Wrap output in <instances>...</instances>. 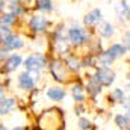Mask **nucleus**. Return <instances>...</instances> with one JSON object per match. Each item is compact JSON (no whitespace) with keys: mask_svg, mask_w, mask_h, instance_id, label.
I'll list each match as a JSON object with an SVG mask.
<instances>
[{"mask_svg":"<svg viewBox=\"0 0 130 130\" xmlns=\"http://www.w3.org/2000/svg\"><path fill=\"white\" fill-rule=\"evenodd\" d=\"M95 33L94 29H88L82 24H79L77 21H71V24L67 27V38L68 42L71 44L73 50L76 48H86L89 41L92 39V35Z\"/></svg>","mask_w":130,"mask_h":130,"instance_id":"obj_1","label":"nucleus"},{"mask_svg":"<svg viewBox=\"0 0 130 130\" xmlns=\"http://www.w3.org/2000/svg\"><path fill=\"white\" fill-rule=\"evenodd\" d=\"M52 26H53V21L44 14L33 12V14H29V17L26 18V29L33 38L39 35H47L50 32Z\"/></svg>","mask_w":130,"mask_h":130,"instance_id":"obj_2","label":"nucleus"},{"mask_svg":"<svg viewBox=\"0 0 130 130\" xmlns=\"http://www.w3.org/2000/svg\"><path fill=\"white\" fill-rule=\"evenodd\" d=\"M47 71L50 73L52 79L58 83V85H70L73 82V79H70V73L65 67L64 58L59 56H52L48 58V65H47Z\"/></svg>","mask_w":130,"mask_h":130,"instance_id":"obj_3","label":"nucleus"},{"mask_svg":"<svg viewBox=\"0 0 130 130\" xmlns=\"http://www.w3.org/2000/svg\"><path fill=\"white\" fill-rule=\"evenodd\" d=\"M47 65H48V56L42 52H33L30 55L24 56V61H23V68L29 73L44 74V71L47 70Z\"/></svg>","mask_w":130,"mask_h":130,"instance_id":"obj_4","label":"nucleus"},{"mask_svg":"<svg viewBox=\"0 0 130 130\" xmlns=\"http://www.w3.org/2000/svg\"><path fill=\"white\" fill-rule=\"evenodd\" d=\"M41 77H42L41 73H29V71L23 70V71L18 73V76H17V88H18L21 92L30 94L32 91L36 89V85H38V82L41 80Z\"/></svg>","mask_w":130,"mask_h":130,"instance_id":"obj_5","label":"nucleus"},{"mask_svg":"<svg viewBox=\"0 0 130 130\" xmlns=\"http://www.w3.org/2000/svg\"><path fill=\"white\" fill-rule=\"evenodd\" d=\"M92 77L97 80L103 88H112V85L117 80V73L112 68H104V67H95L91 71Z\"/></svg>","mask_w":130,"mask_h":130,"instance_id":"obj_6","label":"nucleus"},{"mask_svg":"<svg viewBox=\"0 0 130 130\" xmlns=\"http://www.w3.org/2000/svg\"><path fill=\"white\" fill-rule=\"evenodd\" d=\"M24 56L21 53H11L5 62L0 65V76H9L12 73H15L20 67H23Z\"/></svg>","mask_w":130,"mask_h":130,"instance_id":"obj_7","label":"nucleus"},{"mask_svg":"<svg viewBox=\"0 0 130 130\" xmlns=\"http://www.w3.org/2000/svg\"><path fill=\"white\" fill-rule=\"evenodd\" d=\"M85 91H86L88 98H89L92 103H97L98 97H100V95L103 94V91H104V88L92 77L91 71L85 76Z\"/></svg>","mask_w":130,"mask_h":130,"instance_id":"obj_8","label":"nucleus"},{"mask_svg":"<svg viewBox=\"0 0 130 130\" xmlns=\"http://www.w3.org/2000/svg\"><path fill=\"white\" fill-rule=\"evenodd\" d=\"M0 44H2L9 53H12V52H20V50H23V48L26 47V39H24L20 33L12 32L8 38H5Z\"/></svg>","mask_w":130,"mask_h":130,"instance_id":"obj_9","label":"nucleus"},{"mask_svg":"<svg viewBox=\"0 0 130 130\" xmlns=\"http://www.w3.org/2000/svg\"><path fill=\"white\" fill-rule=\"evenodd\" d=\"M70 94L74 100V103H86L88 95L85 91V82L82 79L74 77L73 82L70 83Z\"/></svg>","mask_w":130,"mask_h":130,"instance_id":"obj_10","label":"nucleus"},{"mask_svg":"<svg viewBox=\"0 0 130 130\" xmlns=\"http://www.w3.org/2000/svg\"><path fill=\"white\" fill-rule=\"evenodd\" d=\"M68 95V91L65 89L64 85H52L45 89V97L52 103H62Z\"/></svg>","mask_w":130,"mask_h":130,"instance_id":"obj_11","label":"nucleus"},{"mask_svg":"<svg viewBox=\"0 0 130 130\" xmlns=\"http://www.w3.org/2000/svg\"><path fill=\"white\" fill-rule=\"evenodd\" d=\"M103 20H104L103 18V11L100 8H92V9H89L85 14V17H83V26L88 27V29H95Z\"/></svg>","mask_w":130,"mask_h":130,"instance_id":"obj_12","label":"nucleus"},{"mask_svg":"<svg viewBox=\"0 0 130 130\" xmlns=\"http://www.w3.org/2000/svg\"><path fill=\"white\" fill-rule=\"evenodd\" d=\"M64 62H65V67L68 70V73L71 76H76L79 74L83 68H82V61H80V56L74 52H71L70 55H67L64 58Z\"/></svg>","mask_w":130,"mask_h":130,"instance_id":"obj_13","label":"nucleus"},{"mask_svg":"<svg viewBox=\"0 0 130 130\" xmlns=\"http://www.w3.org/2000/svg\"><path fill=\"white\" fill-rule=\"evenodd\" d=\"M115 15L121 24L130 23V3L127 0H118L115 5Z\"/></svg>","mask_w":130,"mask_h":130,"instance_id":"obj_14","label":"nucleus"},{"mask_svg":"<svg viewBox=\"0 0 130 130\" xmlns=\"http://www.w3.org/2000/svg\"><path fill=\"white\" fill-rule=\"evenodd\" d=\"M95 32H97L100 39H112L115 36V33H117V26L113 23H110V21L103 20L95 27Z\"/></svg>","mask_w":130,"mask_h":130,"instance_id":"obj_15","label":"nucleus"},{"mask_svg":"<svg viewBox=\"0 0 130 130\" xmlns=\"http://www.w3.org/2000/svg\"><path fill=\"white\" fill-rule=\"evenodd\" d=\"M106 53L112 58L113 62H117L118 59L127 56L129 52H127V47H126L123 42H112V44H109V47L106 48Z\"/></svg>","mask_w":130,"mask_h":130,"instance_id":"obj_16","label":"nucleus"},{"mask_svg":"<svg viewBox=\"0 0 130 130\" xmlns=\"http://www.w3.org/2000/svg\"><path fill=\"white\" fill-rule=\"evenodd\" d=\"M18 106V101L15 97H8L5 95L3 98H0V117H6L11 112H14Z\"/></svg>","mask_w":130,"mask_h":130,"instance_id":"obj_17","label":"nucleus"},{"mask_svg":"<svg viewBox=\"0 0 130 130\" xmlns=\"http://www.w3.org/2000/svg\"><path fill=\"white\" fill-rule=\"evenodd\" d=\"M33 12H38V14H44V15H48L55 11V5H53V0H36L32 6Z\"/></svg>","mask_w":130,"mask_h":130,"instance_id":"obj_18","label":"nucleus"},{"mask_svg":"<svg viewBox=\"0 0 130 130\" xmlns=\"http://www.w3.org/2000/svg\"><path fill=\"white\" fill-rule=\"evenodd\" d=\"M126 97H127V92L123 88H113L107 94V101L109 104H123Z\"/></svg>","mask_w":130,"mask_h":130,"instance_id":"obj_19","label":"nucleus"},{"mask_svg":"<svg viewBox=\"0 0 130 130\" xmlns=\"http://www.w3.org/2000/svg\"><path fill=\"white\" fill-rule=\"evenodd\" d=\"M113 124L120 130H129L130 129V117H127L124 112L115 113L113 115Z\"/></svg>","mask_w":130,"mask_h":130,"instance_id":"obj_20","label":"nucleus"},{"mask_svg":"<svg viewBox=\"0 0 130 130\" xmlns=\"http://www.w3.org/2000/svg\"><path fill=\"white\" fill-rule=\"evenodd\" d=\"M80 61H82V68L83 70H94L97 67V61H95V55L94 53H83L80 56Z\"/></svg>","mask_w":130,"mask_h":130,"instance_id":"obj_21","label":"nucleus"},{"mask_svg":"<svg viewBox=\"0 0 130 130\" xmlns=\"http://www.w3.org/2000/svg\"><path fill=\"white\" fill-rule=\"evenodd\" d=\"M95 61H97V67H104V68H112V65L115 64L112 58L106 53V48L95 55Z\"/></svg>","mask_w":130,"mask_h":130,"instance_id":"obj_22","label":"nucleus"},{"mask_svg":"<svg viewBox=\"0 0 130 130\" xmlns=\"http://www.w3.org/2000/svg\"><path fill=\"white\" fill-rule=\"evenodd\" d=\"M0 20L5 23V24H8V26H11V27H15L21 20L18 18V17H15L12 12H9V11H5L3 14H0Z\"/></svg>","mask_w":130,"mask_h":130,"instance_id":"obj_23","label":"nucleus"},{"mask_svg":"<svg viewBox=\"0 0 130 130\" xmlns=\"http://www.w3.org/2000/svg\"><path fill=\"white\" fill-rule=\"evenodd\" d=\"M92 127H94V123L89 117H85V115L79 117V120H77V129L79 130H92Z\"/></svg>","mask_w":130,"mask_h":130,"instance_id":"obj_24","label":"nucleus"},{"mask_svg":"<svg viewBox=\"0 0 130 130\" xmlns=\"http://www.w3.org/2000/svg\"><path fill=\"white\" fill-rule=\"evenodd\" d=\"M12 32H14V27H11V26L5 24V23L0 20V42H2L5 38H8Z\"/></svg>","mask_w":130,"mask_h":130,"instance_id":"obj_25","label":"nucleus"},{"mask_svg":"<svg viewBox=\"0 0 130 130\" xmlns=\"http://www.w3.org/2000/svg\"><path fill=\"white\" fill-rule=\"evenodd\" d=\"M86 112H88L86 103H76V104H74V113H76V117H82V115H85Z\"/></svg>","mask_w":130,"mask_h":130,"instance_id":"obj_26","label":"nucleus"},{"mask_svg":"<svg viewBox=\"0 0 130 130\" xmlns=\"http://www.w3.org/2000/svg\"><path fill=\"white\" fill-rule=\"evenodd\" d=\"M121 42L127 47V52L130 53V29H127L126 32L123 33V41Z\"/></svg>","mask_w":130,"mask_h":130,"instance_id":"obj_27","label":"nucleus"},{"mask_svg":"<svg viewBox=\"0 0 130 130\" xmlns=\"http://www.w3.org/2000/svg\"><path fill=\"white\" fill-rule=\"evenodd\" d=\"M9 55H11V53H9V52H8V50H6V48H5V47L0 44V65L5 62V59H6Z\"/></svg>","mask_w":130,"mask_h":130,"instance_id":"obj_28","label":"nucleus"},{"mask_svg":"<svg viewBox=\"0 0 130 130\" xmlns=\"http://www.w3.org/2000/svg\"><path fill=\"white\" fill-rule=\"evenodd\" d=\"M121 106H123V109H124V113H126L127 117H130V95H127V97H126L124 103H123Z\"/></svg>","mask_w":130,"mask_h":130,"instance_id":"obj_29","label":"nucleus"},{"mask_svg":"<svg viewBox=\"0 0 130 130\" xmlns=\"http://www.w3.org/2000/svg\"><path fill=\"white\" fill-rule=\"evenodd\" d=\"M6 9H8V3H6V0H0V14H3Z\"/></svg>","mask_w":130,"mask_h":130,"instance_id":"obj_30","label":"nucleus"},{"mask_svg":"<svg viewBox=\"0 0 130 130\" xmlns=\"http://www.w3.org/2000/svg\"><path fill=\"white\" fill-rule=\"evenodd\" d=\"M126 89L130 91V70L127 71V74H126Z\"/></svg>","mask_w":130,"mask_h":130,"instance_id":"obj_31","label":"nucleus"},{"mask_svg":"<svg viewBox=\"0 0 130 130\" xmlns=\"http://www.w3.org/2000/svg\"><path fill=\"white\" fill-rule=\"evenodd\" d=\"M6 95V88H5V85L0 82V98H3Z\"/></svg>","mask_w":130,"mask_h":130,"instance_id":"obj_32","label":"nucleus"},{"mask_svg":"<svg viewBox=\"0 0 130 130\" xmlns=\"http://www.w3.org/2000/svg\"><path fill=\"white\" fill-rule=\"evenodd\" d=\"M11 130H30L29 126H14Z\"/></svg>","mask_w":130,"mask_h":130,"instance_id":"obj_33","label":"nucleus"},{"mask_svg":"<svg viewBox=\"0 0 130 130\" xmlns=\"http://www.w3.org/2000/svg\"><path fill=\"white\" fill-rule=\"evenodd\" d=\"M21 2H24V0H6V3H8V5H14V3H21Z\"/></svg>","mask_w":130,"mask_h":130,"instance_id":"obj_34","label":"nucleus"},{"mask_svg":"<svg viewBox=\"0 0 130 130\" xmlns=\"http://www.w3.org/2000/svg\"><path fill=\"white\" fill-rule=\"evenodd\" d=\"M0 130H11V129H8V126H6V124L0 123Z\"/></svg>","mask_w":130,"mask_h":130,"instance_id":"obj_35","label":"nucleus"},{"mask_svg":"<svg viewBox=\"0 0 130 130\" xmlns=\"http://www.w3.org/2000/svg\"><path fill=\"white\" fill-rule=\"evenodd\" d=\"M24 2H29V0H24Z\"/></svg>","mask_w":130,"mask_h":130,"instance_id":"obj_36","label":"nucleus"},{"mask_svg":"<svg viewBox=\"0 0 130 130\" xmlns=\"http://www.w3.org/2000/svg\"><path fill=\"white\" fill-rule=\"evenodd\" d=\"M110 2H113V0H110Z\"/></svg>","mask_w":130,"mask_h":130,"instance_id":"obj_37","label":"nucleus"}]
</instances>
